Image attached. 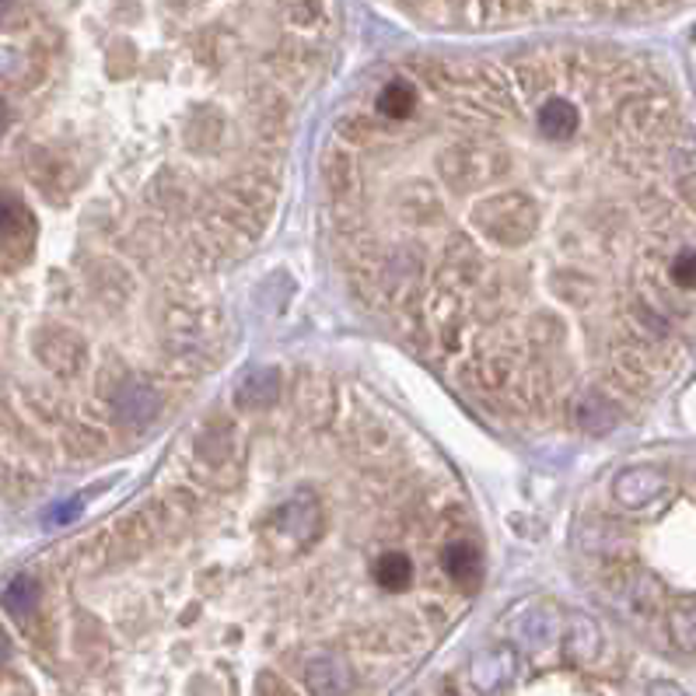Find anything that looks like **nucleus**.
Returning a JSON list of instances; mask_svg holds the SVG:
<instances>
[{
  "mask_svg": "<svg viewBox=\"0 0 696 696\" xmlns=\"http://www.w3.org/2000/svg\"><path fill=\"white\" fill-rule=\"evenodd\" d=\"M543 225V207L525 193H497V196H480L469 207V228L487 235L493 246L501 249H519L535 235Z\"/></svg>",
  "mask_w": 696,
  "mask_h": 696,
  "instance_id": "1",
  "label": "nucleus"
},
{
  "mask_svg": "<svg viewBox=\"0 0 696 696\" xmlns=\"http://www.w3.org/2000/svg\"><path fill=\"white\" fill-rule=\"evenodd\" d=\"M581 123H585L581 106L574 102L570 95L546 91L540 98V109H535V130H540L543 141H550L556 148H567V144L578 141Z\"/></svg>",
  "mask_w": 696,
  "mask_h": 696,
  "instance_id": "2",
  "label": "nucleus"
},
{
  "mask_svg": "<svg viewBox=\"0 0 696 696\" xmlns=\"http://www.w3.org/2000/svg\"><path fill=\"white\" fill-rule=\"evenodd\" d=\"M623 406L609 400L606 392L599 389H578L567 400V421L578 427V431H588V434H606L612 431L616 424L623 421Z\"/></svg>",
  "mask_w": 696,
  "mask_h": 696,
  "instance_id": "3",
  "label": "nucleus"
},
{
  "mask_svg": "<svg viewBox=\"0 0 696 696\" xmlns=\"http://www.w3.org/2000/svg\"><path fill=\"white\" fill-rule=\"evenodd\" d=\"M273 525L291 540H302V546H312L323 532V504L312 490H297L287 504L276 508Z\"/></svg>",
  "mask_w": 696,
  "mask_h": 696,
  "instance_id": "4",
  "label": "nucleus"
},
{
  "mask_svg": "<svg viewBox=\"0 0 696 696\" xmlns=\"http://www.w3.org/2000/svg\"><path fill=\"white\" fill-rule=\"evenodd\" d=\"M302 679L312 696H347L354 689V665L340 651H319L305 662Z\"/></svg>",
  "mask_w": 696,
  "mask_h": 696,
  "instance_id": "5",
  "label": "nucleus"
},
{
  "mask_svg": "<svg viewBox=\"0 0 696 696\" xmlns=\"http://www.w3.org/2000/svg\"><path fill=\"white\" fill-rule=\"evenodd\" d=\"M519 675V651L514 648H483L469 662V683L476 693H501Z\"/></svg>",
  "mask_w": 696,
  "mask_h": 696,
  "instance_id": "6",
  "label": "nucleus"
},
{
  "mask_svg": "<svg viewBox=\"0 0 696 696\" xmlns=\"http://www.w3.org/2000/svg\"><path fill=\"white\" fill-rule=\"evenodd\" d=\"M662 493H665V472L654 466H630L616 476V483H612L616 504L630 508V511L651 508Z\"/></svg>",
  "mask_w": 696,
  "mask_h": 696,
  "instance_id": "7",
  "label": "nucleus"
},
{
  "mask_svg": "<svg viewBox=\"0 0 696 696\" xmlns=\"http://www.w3.org/2000/svg\"><path fill=\"white\" fill-rule=\"evenodd\" d=\"M157 410H162L157 389L141 382V378H130V382H123L112 395V416L127 427H151Z\"/></svg>",
  "mask_w": 696,
  "mask_h": 696,
  "instance_id": "8",
  "label": "nucleus"
},
{
  "mask_svg": "<svg viewBox=\"0 0 696 696\" xmlns=\"http://www.w3.org/2000/svg\"><path fill=\"white\" fill-rule=\"evenodd\" d=\"M556 630H561V623H556V609L543 606V602H529L519 620L511 623V638L525 651H543L553 644Z\"/></svg>",
  "mask_w": 696,
  "mask_h": 696,
  "instance_id": "9",
  "label": "nucleus"
},
{
  "mask_svg": "<svg viewBox=\"0 0 696 696\" xmlns=\"http://www.w3.org/2000/svg\"><path fill=\"white\" fill-rule=\"evenodd\" d=\"M39 357H43V365L53 368L56 374H74L77 368H85L88 347L67 329H46V336L39 340Z\"/></svg>",
  "mask_w": 696,
  "mask_h": 696,
  "instance_id": "10",
  "label": "nucleus"
},
{
  "mask_svg": "<svg viewBox=\"0 0 696 696\" xmlns=\"http://www.w3.org/2000/svg\"><path fill=\"white\" fill-rule=\"evenodd\" d=\"M281 395V368L273 365H255L249 368L235 385V400L242 410H263Z\"/></svg>",
  "mask_w": 696,
  "mask_h": 696,
  "instance_id": "11",
  "label": "nucleus"
},
{
  "mask_svg": "<svg viewBox=\"0 0 696 696\" xmlns=\"http://www.w3.org/2000/svg\"><path fill=\"white\" fill-rule=\"evenodd\" d=\"M442 567H445V574H448V578H452L455 585H459L463 591H472L476 585H480V578H483L480 550H476L472 543H466V540H455V543L445 546V553H442Z\"/></svg>",
  "mask_w": 696,
  "mask_h": 696,
  "instance_id": "12",
  "label": "nucleus"
},
{
  "mask_svg": "<svg viewBox=\"0 0 696 696\" xmlns=\"http://www.w3.org/2000/svg\"><path fill=\"white\" fill-rule=\"evenodd\" d=\"M564 651H567V659L578 662V665H588V662L599 659V651H602L599 623L588 620V616H570L567 633H564Z\"/></svg>",
  "mask_w": 696,
  "mask_h": 696,
  "instance_id": "13",
  "label": "nucleus"
},
{
  "mask_svg": "<svg viewBox=\"0 0 696 696\" xmlns=\"http://www.w3.org/2000/svg\"><path fill=\"white\" fill-rule=\"evenodd\" d=\"M326 189L329 196L336 200V207H344V204H354V193H357V165H354V154L347 151H333L326 157Z\"/></svg>",
  "mask_w": 696,
  "mask_h": 696,
  "instance_id": "14",
  "label": "nucleus"
},
{
  "mask_svg": "<svg viewBox=\"0 0 696 696\" xmlns=\"http://www.w3.org/2000/svg\"><path fill=\"white\" fill-rule=\"evenodd\" d=\"M413 109H416V88H413V81H403V77L389 81L374 98V112L389 119V123H406Z\"/></svg>",
  "mask_w": 696,
  "mask_h": 696,
  "instance_id": "15",
  "label": "nucleus"
},
{
  "mask_svg": "<svg viewBox=\"0 0 696 696\" xmlns=\"http://www.w3.org/2000/svg\"><path fill=\"white\" fill-rule=\"evenodd\" d=\"M371 574H374V585L382 588V591L400 595V591H406L410 581H413V561H410L406 553L392 550V553H382V556H378L374 567H371Z\"/></svg>",
  "mask_w": 696,
  "mask_h": 696,
  "instance_id": "16",
  "label": "nucleus"
},
{
  "mask_svg": "<svg viewBox=\"0 0 696 696\" xmlns=\"http://www.w3.org/2000/svg\"><path fill=\"white\" fill-rule=\"evenodd\" d=\"M0 606H4L14 620H29V616L39 609V581L32 574H14L4 595H0Z\"/></svg>",
  "mask_w": 696,
  "mask_h": 696,
  "instance_id": "17",
  "label": "nucleus"
},
{
  "mask_svg": "<svg viewBox=\"0 0 696 696\" xmlns=\"http://www.w3.org/2000/svg\"><path fill=\"white\" fill-rule=\"evenodd\" d=\"M668 638L672 644L686 651V654H696V599H683L675 602L668 609Z\"/></svg>",
  "mask_w": 696,
  "mask_h": 696,
  "instance_id": "18",
  "label": "nucleus"
},
{
  "mask_svg": "<svg viewBox=\"0 0 696 696\" xmlns=\"http://www.w3.org/2000/svg\"><path fill=\"white\" fill-rule=\"evenodd\" d=\"M32 231V214L14 196H0V238H18Z\"/></svg>",
  "mask_w": 696,
  "mask_h": 696,
  "instance_id": "19",
  "label": "nucleus"
},
{
  "mask_svg": "<svg viewBox=\"0 0 696 696\" xmlns=\"http://www.w3.org/2000/svg\"><path fill=\"white\" fill-rule=\"evenodd\" d=\"M648 696H686V689L662 679V683H651V686H648Z\"/></svg>",
  "mask_w": 696,
  "mask_h": 696,
  "instance_id": "20",
  "label": "nucleus"
},
{
  "mask_svg": "<svg viewBox=\"0 0 696 696\" xmlns=\"http://www.w3.org/2000/svg\"><path fill=\"white\" fill-rule=\"evenodd\" d=\"M8 127H11V109H8V102H4V98H0V141H4Z\"/></svg>",
  "mask_w": 696,
  "mask_h": 696,
  "instance_id": "21",
  "label": "nucleus"
},
{
  "mask_svg": "<svg viewBox=\"0 0 696 696\" xmlns=\"http://www.w3.org/2000/svg\"><path fill=\"white\" fill-rule=\"evenodd\" d=\"M8 659H11V638L0 630V665H8Z\"/></svg>",
  "mask_w": 696,
  "mask_h": 696,
  "instance_id": "22",
  "label": "nucleus"
},
{
  "mask_svg": "<svg viewBox=\"0 0 696 696\" xmlns=\"http://www.w3.org/2000/svg\"><path fill=\"white\" fill-rule=\"evenodd\" d=\"M14 4V0H0V14H8V8Z\"/></svg>",
  "mask_w": 696,
  "mask_h": 696,
  "instance_id": "23",
  "label": "nucleus"
}]
</instances>
